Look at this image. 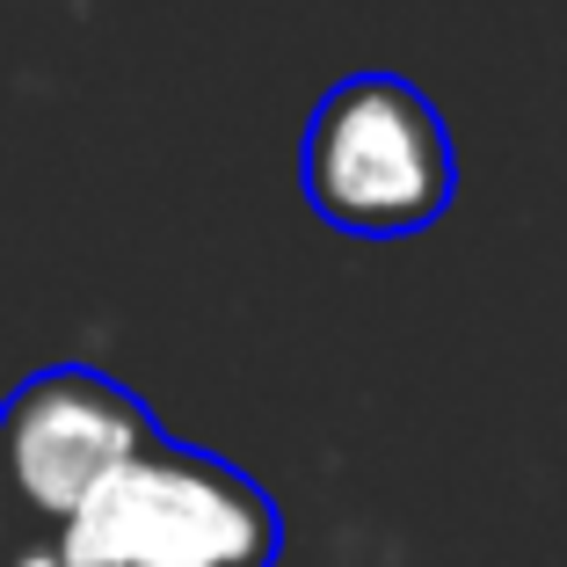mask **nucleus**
<instances>
[{"label":"nucleus","instance_id":"7ed1b4c3","mask_svg":"<svg viewBox=\"0 0 567 567\" xmlns=\"http://www.w3.org/2000/svg\"><path fill=\"white\" fill-rule=\"evenodd\" d=\"M146 444H161L153 408L95 364H51L0 408V481L37 532H59Z\"/></svg>","mask_w":567,"mask_h":567},{"label":"nucleus","instance_id":"f257e3e1","mask_svg":"<svg viewBox=\"0 0 567 567\" xmlns=\"http://www.w3.org/2000/svg\"><path fill=\"white\" fill-rule=\"evenodd\" d=\"M66 567H277L284 509L262 481L197 444H146L59 524Z\"/></svg>","mask_w":567,"mask_h":567},{"label":"nucleus","instance_id":"20e7f679","mask_svg":"<svg viewBox=\"0 0 567 567\" xmlns=\"http://www.w3.org/2000/svg\"><path fill=\"white\" fill-rule=\"evenodd\" d=\"M0 567H66V560H59V532H37V524H22L16 546L0 553Z\"/></svg>","mask_w":567,"mask_h":567},{"label":"nucleus","instance_id":"f03ea898","mask_svg":"<svg viewBox=\"0 0 567 567\" xmlns=\"http://www.w3.org/2000/svg\"><path fill=\"white\" fill-rule=\"evenodd\" d=\"M299 189L350 240H408L436 226L458 197L444 110L415 81L379 66L334 81L306 117Z\"/></svg>","mask_w":567,"mask_h":567},{"label":"nucleus","instance_id":"39448f33","mask_svg":"<svg viewBox=\"0 0 567 567\" xmlns=\"http://www.w3.org/2000/svg\"><path fill=\"white\" fill-rule=\"evenodd\" d=\"M16 532H22V509H16V495H8V481H0V553L16 546Z\"/></svg>","mask_w":567,"mask_h":567}]
</instances>
